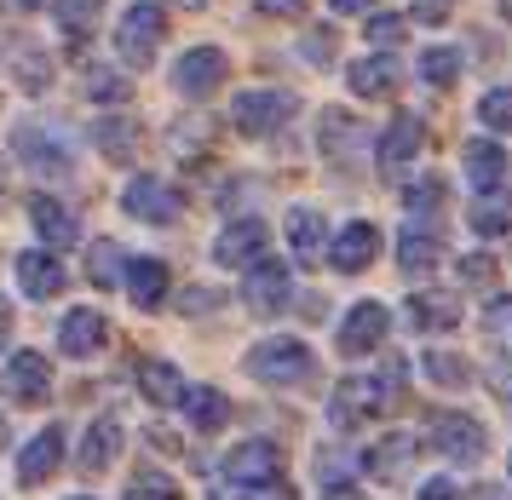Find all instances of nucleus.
<instances>
[{
	"mask_svg": "<svg viewBox=\"0 0 512 500\" xmlns=\"http://www.w3.org/2000/svg\"><path fill=\"white\" fill-rule=\"evenodd\" d=\"M420 500H461V489H455L449 478H432L426 489H420Z\"/></svg>",
	"mask_w": 512,
	"mask_h": 500,
	"instance_id": "obj_48",
	"label": "nucleus"
},
{
	"mask_svg": "<svg viewBox=\"0 0 512 500\" xmlns=\"http://www.w3.org/2000/svg\"><path fill=\"white\" fill-rule=\"evenodd\" d=\"M24 6H35V0H24Z\"/></svg>",
	"mask_w": 512,
	"mask_h": 500,
	"instance_id": "obj_57",
	"label": "nucleus"
},
{
	"mask_svg": "<svg viewBox=\"0 0 512 500\" xmlns=\"http://www.w3.org/2000/svg\"><path fill=\"white\" fill-rule=\"evenodd\" d=\"M472 230H478V236H507L512 230V196H501V190L478 196V202H472Z\"/></svg>",
	"mask_w": 512,
	"mask_h": 500,
	"instance_id": "obj_34",
	"label": "nucleus"
},
{
	"mask_svg": "<svg viewBox=\"0 0 512 500\" xmlns=\"http://www.w3.org/2000/svg\"><path fill=\"white\" fill-rule=\"evenodd\" d=\"M121 500H185V489L167 478V472H139V478L127 483V495Z\"/></svg>",
	"mask_w": 512,
	"mask_h": 500,
	"instance_id": "obj_39",
	"label": "nucleus"
},
{
	"mask_svg": "<svg viewBox=\"0 0 512 500\" xmlns=\"http://www.w3.org/2000/svg\"><path fill=\"white\" fill-rule=\"evenodd\" d=\"M426 380H438V386H466L472 380V368H466V357H455V351H426Z\"/></svg>",
	"mask_w": 512,
	"mask_h": 500,
	"instance_id": "obj_37",
	"label": "nucleus"
},
{
	"mask_svg": "<svg viewBox=\"0 0 512 500\" xmlns=\"http://www.w3.org/2000/svg\"><path fill=\"white\" fill-rule=\"evenodd\" d=\"M0 391H6L12 403H24V409H41L52 397V363L41 351H18L12 363L0 368Z\"/></svg>",
	"mask_w": 512,
	"mask_h": 500,
	"instance_id": "obj_7",
	"label": "nucleus"
},
{
	"mask_svg": "<svg viewBox=\"0 0 512 500\" xmlns=\"http://www.w3.org/2000/svg\"><path fill=\"white\" fill-rule=\"evenodd\" d=\"M248 374L265 380V386H305V380L317 374V357H311L305 340L277 334V340H259L254 351H248Z\"/></svg>",
	"mask_w": 512,
	"mask_h": 500,
	"instance_id": "obj_2",
	"label": "nucleus"
},
{
	"mask_svg": "<svg viewBox=\"0 0 512 500\" xmlns=\"http://www.w3.org/2000/svg\"><path fill=\"white\" fill-rule=\"evenodd\" d=\"M478 121H484L489 133H512V87L484 92V104H478Z\"/></svg>",
	"mask_w": 512,
	"mask_h": 500,
	"instance_id": "obj_40",
	"label": "nucleus"
},
{
	"mask_svg": "<svg viewBox=\"0 0 512 500\" xmlns=\"http://www.w3.org/2000/svg\"><path fill=\"white\" fill-rule=\"evenodd\" d=\"M179 409H185V420L196 426V432H219V426L231 420V397H225L219 386H185Z\"/></svg>",
	"mask_w": 512,
	"mask_h": 500,
	"instance_id": "obj_26",
	"label": "nucleus"
},
{
	"mask_svg": "<svg viewBox=\"0 0 512 500\" xmlns=\"http://www.w3.org/2000/svg\"><path fill=\"white\" fill-rule=\"evenodd\" d=\"M466 500H507V495H501L495 483H484V489H472V495H466Z\"/></svg>",
	"mask_w": 512,
	"mask_h": 500,
	"instance_id": "obj_51",
	"label": "nucleus"
},
{
	"mask_svg": "<svg viewBox=\"0 0 512 500\" xmlns=\"http://www.w3.org/2000/svg\"><path fill=\"white\" fill-rule=\"evenodd\" d=\"M461 282H466V288L495 282V259H489V253H466V259H461Z\"/></svg>",
	"mask_w": 512,
	"mask_h": 500,
	"instance_id": "obj_44",
	"label": "nucleus"
},
{
	"mask_svg": "<svg viewBox=\"0 0 512 500\" xmlns=\"http://www.w3.org/2000/svg\"><path fill=\"white\" fill-rule=\"evenodd\" d=\"M213 305H225L219 288H190V294L179 299V311H190V317H196V311H213Z\"/></svg>",
	"mask_w": 512,
	"mask_h": 500,
	"instance_id": "obj_45",
	"label": "nucleus"
},
{
	"mask_svg": "<svg viewBox=\"0 0 512 500\" xmlns=\"http://www.w3.org/2000/svg\"><path fill=\"white\" fill-rule=\"evenodd\" d=\"M288 115H294V92H282V87H254L231 104V121L242 138L277 133V127H288Z\"/></svg>",
	"mask_w": 512,
	"mask_h": 500,
	"instance_id": "obj_5",
	"label": "nucleus"
},
{
	"mask_svg": "<svg viewBox=\"0 0 512 500\" xmlns=\"http://www.w3.org/2000/svg\"><path fill=\"white\" fill-rule=\"evenodd\" d=\"M70 500H93V495H70Z\"/></svg>",
	"mask_w": 512,
	"mask_h": 500,
	"instance_id": "obj_56",
	"label": "nucleus"
},
{
	"mask_svg": "<svg viewBox=\"0 0 512 500\" xmlns=\"http://www.w3.org/2000/svg\"><path fill=\"white\" fill-rule=\"evenodd\" d=\"M173 6H185V12H202V6H208V0H173Z\"/></svg>",
	"mask_w": 512,
	"mask_h": 500,
	"instance_id": "obj_53",
	"label": "nucleus"
},
{
	"mask_svg": "<svg viewBox=\"0 0 512 500\" xmlns=\"http://www.w3.org/2000/svg\"><path fill=\"white\" fill-rule=\"evenodd\" d=\"M0 52H6V69L24 92H47L52 87V52L35 46L29 35H0Z\"/></svg>",
	"mask_w": 512,
	"mask_h": 500,
	"instance_id": "obj_13",
	"label": "nucleus"
},
{
	"mask_svg": "<svg viewBox=\"0 0 512 500\" xmlns=\"http://www.w3.org/2000/svg\"><path fill=\"white\" fill-rule=\"evenodd\" d=\"M139 391L156 403V409H179L185 380H179V368H173V363H162V357H144V363H139Z\"/></svg>",
	"mask_w": 512,
	"mask_h": 500,
	"instance_id": "obj_29",
	"label": "nucleus"
},
{
	"mask_svg": "<svg viewBox=\"0 0 512 500\" xmlns=\"http://www.w3.org/2000/svg\"><path fill=\"white\" fill-rule=\"evenodd\" d=\"M288 248H294V259H300V265L328 259V225H323V213L294 207V213H288Z\"/></svg>",
	"mask_w": 512,
	"mask_h": 500,
	"instance_id": "obj_25",
	"label": "nucleus"
},
{
	"mask_svg": "<svg viewBox=\"0 0 512 500\" xmlns=\"http://www.w3.org/2000/svg\"><path fill=\"white\" fill-rule=\"evenodd\" d=\"M259 12H265V18H300L305 12V0H254Z\"/></svg>",
	"mask_w": 512,
	"mask_h": 500,
	"instance_id": "obj_47",
	"label": "nucleus"
},
{
	"mask_svg": "<svg viewBox=\"0 0 512 500\" xmlns=\"http://www.w3.org/2000/svg\"><path fill=\"white\" fill-rule=\"evenodd\" d=\"M265 242H271L265 219H231V225L219 230V242H213V259L225 271H248V265L265 259Z\"/></svg>",
	"mask_w": 512,
	"mask_h": 500,
	"instance_id": "obj_8",
	"label": "nucleus"
},
{
	"mask_svg": "<svg viewBox=\"0 0 512 500\" xmlns=\"http://www.w3.org/2000/svg\"><path fill=\"white\" fill-rule=\"evenodd\" d=\"M121 455V420L116 414H98L93 426H87V437H81V455H75V466H81V478H98V472H110Z\"/></svg>",
	"mask_w": 512,
	"mask_h": 500,
	"instance_id": "obj_18",
	"label": "nucleus"
},
{
	"mask_svg": "<svg viewBox=\"0 0 512 500\" xmlns=\"http://www.w3.org/2000/svg\"><path fill=\"white\" fill-rule=\"evenodd\" d=\"M466 179H472L478 196L501 190V179H507V150H501L495 138H472V144H466Z\"/></svg>",
	"mask_w": 512,
	"mask_h": 500,
	"instance_id": "obj_24",
	"label": "nucleus"
},
{
	"mask_svg": "<svg viewBox=\"0 0 512 500\" xmlns=\"http://www.w3.org/2000/svg\"><path fill=\"white\" fill-rule=\"evenodd\" d=\"M29 225H35V236H41L52 253L81 242V219H75L70 207L58 202V196H35V202H29Z\"/></svg>",
	"mask_w": 512,
	"mask_h": 500,
	"instance_id": "obj_19",
	"label": "nucleus"
},
{
	"mask_svg": "<svg viewBox=\"0 0 512 500\" xmlns=\"http://www.w3.org/2000/svg\"><path fill=\"white\" fill-rule=\"evenodd\" d=\"M369 41L374 46H403L409 41V23L397 18V12H374L369 18Z\"/></svg>",
	"mask_w": 512,
	"mask_h": 500,
	"instance_id": "obj_42",
	"label": "nucleus"
},
{
	"mask_svg": "<svg viewBox=\"0 0 512 500\" xmlns=\"http://www.w3.org/2000/svg\"><path fill=\"white\" fill-rule=\"evenodd\" d=\"M501 12H507V18H512V0H501Z\"/></svg>",
	"mask_w": 512,
	"mask_h": 500,
	"instance_id": "obj_55",
	"label": "nucleus"
},
{
	"mask_svg": "<svg viewBox=\"0 0 512 500\" xmlns=\"http://www.w3.org/2000/svg\"><path fill=\"white\" fill-rule=\"evenodd\" d=\"M323 500H363V495H357V489H328Z\"/></svg>",
	"mask_w": 512,
	"mask_h": 500,
	"instance_id": "obj_52",
	"label": "nucleus"
},
{
	"mask_svg": "<svg viewBox=\"0 0 512 500\" xmlns=\"http://www.w3.org/2000/svg\"><path fill=\"white\" fill-rule=\"evenodd\" d=\"M162 35H167V12L156 6V0H139V6H127V12H121V23H116V52H121V64L144 69L150 58H156Z\"/></svg>",
	"mask_w": 512,
	"mask_h": 500,
	"instance_id": "obj_3",
	"label": "nucleus"
},
{
	"mask_svg": "<svg viewBox=\"0 0 512 500\" xmlns=\"http://www.w3.org/2000/svg\"><path fill=\"white\" fill-rule=\"evenodd\" d=\"M449 12H455V0H415L420 23H449Z\"/></svg>",
	"mask_w": 512,
	"mask_h": 500,
	"instance_id": "obj_46",
	"label": "nucleus"
},
{
	"mask_svg": "<svg viewBox=\"0 0 512 500\" xmlns=\"http://www.w3.org/2000/svg\"><path fill=\"white\" fill-rule=\"evenodd\" d=\"M6 334H12V305L0 299V345H6Z\"/></svg>",
	"mask_w": 512,
	"mask_h": 500,
	"instance_id": "obj_50",
	"label": "nucleus"
},
{
	"mask_svg": "<svg viewBox=\"0 0 512 500\" xmlns=\"http://www.w3.org/2000/svg\"><path fill=\"white\" fill-rule=\"evenodd\" d=\"M282 478V449L277 443H265V437H248V443H236L231 455H225V483H277Z\"/></svg>",
	"mask_w": 512,
	"mask_h": 500,
	"instance_id": "obj_10",
	"label": "nucleus"
},
{
	"mask_svg": "<svg viewBox=\"0 0 512 500\" xmlns=\"http://www.w3.org/2000/svg\"><path fill=\"white\" fill-rule=\"evenodd\" d=\"M64 282H70V271L58 265V253H18V288H24L29 299H52L64 294Z\"/></svg>",
	"mask_w": 512,
	"mask_h": 500,
	"instance_id": "obj_23",
	"label": "nucleus"
},
{
	"mask_svg": "<svg viewBox=\"0 0 512 500\" xmlns=\"http://www.w3.org/2000/svg\"><path fill=\"white\" fill-rule=\"evenodd\" d=\"M420 144H426V127H420V115H397L392 127L380 133V173L397 179L409 161L420 156Z\"/></svg>",
	"mask_w": 512,
	"mask_h": 500,
	"instance_id": "obj_20",
	"label": "nucleus"
},
{
	"mask_svg": "<svg viewBox=\"0 0 512 500\" xmlns=\"http://www.w3.org/2000/svg\"><path fill=\"white\" fill-rule=\"evenodd\" d=\"M93 144H98V156L133 161L139 156V121H127V115H104V121L93 127Z\"/></svg>",
	"mask_w": 512,
	"mask_h": 500,
	"instance_id": "obj_30",
	"label": "nucleus"
},
{
	"mask_svg": "<svg viewBox=\"0 0 512 500\" xmlns=\"http://www.w3.org/2000/svg\"><path fill=\"white\" fill-rule=\"evenodd\" d=\"M121 207H127V219H139V225H173L185 202H179V190L167 179L139 173V179H127V190H121Z\"/></svg>",
	"mask_w": 512,
	"mask_h": 500,
	"instance_id": "obj_6",
	"label": "nucleus"
},
{
	"mask_svg": "<svg viewBox=\"0 0 512 500\" xmlns=\"http://www.w3.org/2000/svg\"><path fill=\"white\" fill-rule=\"evenodd\" d=\"M484 334H489L495 345H512V294L489 299V311H484Z\"/></svg>",
	"mask_w": 512,
	"mask_h": 500,
	"instance_id": "obj_41",
	"label": "nucleus"
},
{
	"mask_svg": "<svg viewBox=\"0 0 512 500\" xmlns=\"http://www.w3.org/2000/svg\"><path fill=\"white\" fill-rule=\"evenodd\" d=\"M346 81L357 98H392L397 81H403V69H397V58H357Z\"/></svg>",
	"mask_w": 512,
	"mask_h": 500,
	"instance_id": "obj_27",
	"label": "nucleus"
},
{
	"mask_svg": "<svg viewBox=\"0 0 512 500\" xmlns=\"http://www.w3.org/2000/svg\"><path fill=\"white\" fill-rule=\"evenodd\" d=\"M58 466H64V426H41V432L24 443V455H18V483L35 489V483H47Z\"/></svg>",
	"mask_w": 512,
	"mask_h": 500,
	"instance_id": "obj_16",
	"label": "nucleus"
},
{
	"mask_svg": "<svg viewBox=\"0 0 512 500\" xmlns=\"http://www.w3.org/2000/svg\"><path fill=\"white\" fill-rule=\"evenodd\" d=\"M242 305H248L254 317H277L282 305H288V265H282V259L248 265V276H242Z\"/></svg>",
	"mask_w": 512,
	"mask_h": 500,
	"instance_id": "obj_12",
	"label": "nucleus"
},
{
	"mask_svg": "<svg viewBox=\"0 0 512 500\" xmlns=\"http://www.w3.org/2000/svg\"><path fill=\"white\" fill-rule=\"evenodd\" d=\"M12 144H18V156H24L35 173H47V179H64V173H70V144L58 133H47V127H18Z\"/></svg>",
	"mask_w": 512,
	"mask_h": 500,
	"instance_id": "obj_17",
	"label": "nucleus"
},
{
	"mask_svg": "<svg viewBox=\"0 0 512 500\" xmlns=\"http://www.w3.org/2000/svg\"><path fill=\"white\" fill-rule=\"evenodd\" d=\"M374 253H380V230L369 225V219H351L340 236H334V248H328V265L340 276H357L374 265Z\"/></svg>",
	"mask_w": 512,
	"mask_h": 500,
	"instance_id": "obj_15",
	"label": "nucleus"
},
{
	"mask_svg": "<svg viewBox=\"0 0 512 500\" xmlns=\"http://www.w3.org/2000/svg\"><path fill=\"white\" fill-rule=\"evenodd\" d=\"M420 81H426V87H455V81H461V52H455V46H432V52L420 58Z\"/></svg>",
	"mask_w": 512,
	"mask_h": 500,
	"instance_id": "obj_35",
	"label": "nucleus"
},
{
	"mask_svg": "<svg viewBox=\"0 0 512 500\" xmlns=\"http://www.w3.org/2000/svg\"><path fill=\"white\" fill-rule=\"evenodd\" d=\"M328 6H334V12H374L380 0H328Z\"/></svg>",
	"mask_w": 512,
	"mask_h": 500,
	"instance_id": "obj_49",
	"label": "nucleus"
},
{
	"mask_svg": "<svg viewBox=\"0 0 512 500\" xmlns=\"http://www.w3.org/2000/svg\"><path fill=\"white\" fill-rule=\"evenodd\" d=\"M409 322H415L420 334H449L455 322H461V305H455V294H409Z\"/></svg>",
	"mask_w": 512,
	"mask_h": 500,
	"instance_id": "obj_28",
	"label": "nucleus"
},
{
	"mask_svg": "<svg viewBox=\"0 0 512 500\" xmlns=\"http://www.w3.org/2000/svg\"><path fill=\"white\" fill-rule=\"evenodd\" d=\"M386 328H392V311L380 305V299H363V305H351L346 322H340V351L346 357H369L386 345Z\"/></svg>",
	"mask_w": 512,
	"mask_h": 500,
	"instance_id": "obj_9",
	"label": "nucleus"
},
{
	"mask_svg": "<svg viewBox=\"0 0 512 500\" xmlns=\"http://www.w3.org/2000/svg\"><path fill=\"white\" fill-rule=\"evenodd\" d=\"M81 87H87V98H93V104H127V98H133L127 75H121V69H110V64H87Z\"/></svg>",
	"mask_w": 512,
	"mask_h": 500,
	"instance_id": "obj_33",
	"label": "nucleus"
},
{
	"mask_svg": "<svg viewBox=\"0 0 512 500\" xmlns=\"http://www.w3.org/2000/svg\"><path fill=\"white\" fill-rule=\"evenodd\" d=\"M213 500H300V495L277 478V483H254V489L248 483H213Z\"/></svg>",
	"mask_w": 512,
	"mask_h": 500,
	"instance_id": "obj_38",
	"label": "nucleus"
},
{
	"mask_svg": "<svg viewBox=\"0 0 512 500\" xmlns=\"http://www.w3.org/2000/svg\"><path fill=\"white\" fill-rule=\"evenodd\" d=\"M409 466H415V437H409V432L380 437L369 455H363V472H369L374 483H403V478H409Z\"/></svg>",
	"mask_w": 512,
	"mask_h": 500,
	"instance_id": "obj_21",
	"label": "nucleus"
},
{
	"mask_svg": "<svg viewBox=\"0 0 512 500\" xmlns=\"http://www.w3.org/2000/svg\"><path fill=\"white\" fill-rule=\"evenodd\" d=\"M167 282H173V276H167L162 259H127V265H121V288H127V299H133L139 311H156V305H162Z\"/></svg>",
	"mask_w": 512,
	"mask_h": 500,
	"instance_id": "obj_22",
	"label": "nucleus"
},
{
	"mask_svg": "<svg viewBox=\"0 0 512 500\" xmlns=\"http://www.w3.org/2000/svg\"><path fill=\"white\" fill-rule=\"evenodd\" d=\"M438 259H443V242L432 236V230H420V225L403 230V242H397V265H403L409 276H426Z\"/></svg>",
	"mask_w": 512,
	"mask_h": 500,
	"instance_id": "obj_32",
	"label": "nucleus"
},
{
	"mask_svg": "<svg viewBox=\"0 0 512 500\" xmlns=\"http://www.w3.org/2000/svg\"><path fill=\"white\" fill-rule=\"evenodd\" d=\"M426 443L438 449V455H449L455 466H478L484 460V449H489V432L472 420V414H461V409H443V414H432V426H426Z\"/></svg>",
	"mask_w": 512,
	"mask_h": 500,
	"instance_id": "obj_4",
	"label": "nucleus"
},
{
	"mask_svg": "<svg viewBox=\"0 0 512 500\" xmlns=\"http://www.w3.org/2000/svg\"><path fill=\"white\" fill-rule=\"evenodd\" d=\"M403 357H392V363L380 368V374H357V380H340L334 386V397H328V420H334V432H357L363 420H374V414H392L397 397H403Z\"/></svg>",
	"mask_w": 512,
	"mask_h": 500,
	"instance_id": "obj_1",
	"label": "nucleus"
},
{
	"mask_svg": "<svg viewBox=\"0 0 512 500\" xmlns=\"http://www.w3.org/2000/svg\"><path fill=\"white\" fill-rule=\"evenodd\" d=\"M121 265H127V259H121L116 242H93V253H87V276H93L98 288H116V282H121Z\"/></svg>",
	"mask_w": 512,
	"mask_h": 500,
	"instance_id": "obj_36",
	"label": "nucleus"
},
{
	"mask_svg": "<svg viewBox=\"0 0 512 500\" xmlns=\"http://www.w3.org/2000/svg\"><path fill=\"white\" fill-rule=\"evenodd\" d=\"M98 12H104V0H52V18L70 35V46H87V35L98 29Z\"/></svg>",
	"mask_w": 512,
	"mask_h": 500,
	"instance_id": "obj_31",
	"label": "nucleus"
},
{
	"mask_svg": "<svg viewBox=\"0 0 512 500\" xmlns=\"http://www.w3.org/2000/svg\"><path fill=\"white\" fill-rule=\"evenodd\" d=\"M6 443H12V432H6V414H0V449H6Z\"/></svg>",
	"mask_w": 512,
	"mask_h": 500,
	"instance_id": "obj_54",
	"label": "nucleus"
},
{
	"mask_svg": "<svg viewBox=\"0 0 512 500\" xmlns=\"http://www.w3.org/2000/svg\"><path fill=\"white\" fill-rule=\"evenodd\" d=\"M225 75H231V58L219 46H190L185 58L173 64V87L185 92V98H208Z\"/></svg>",
	"mask_w": 512,
	"mask_h": 500,
	"instance_id": "obj_11",
	"label": "nucleus"
},
{
	"mask_svg": "<svg viewBox=\"0 0 512 500\" xmlns=\"http://www.w3.org/2000/svg\"><path fill=\"white\" fill-rule=\"evenodd\" d=\"M104 340H110V322H104V311H93V305H75V311H64V322H58V351H64V357H98V351H104Z\"/></svg>",
	"mask_w": 512,
	"mask_h": 500,
	"instance_id": "obj_14",
	"label": "nucleus"
},
{
	"mask_svg": "<svg viewBox=\"0 0 512 500\" xmlns=\"http://www.w3.org/2000/svg\"><path fill=\"white\" fill-rule=\"evenodd\" d=\"M409 213H438L443 207V179H420V184H409Z\"/></svg>",
	"mask_w": 512,
	"mask_h": 500,
	"instance_id": "obj_43",
	"label": "nucleus"
}]
</instances>
